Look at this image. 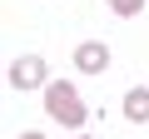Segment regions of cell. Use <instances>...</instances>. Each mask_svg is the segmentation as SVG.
I'll return each mask as SVG.
<instances>
[{"label": "cell", "instance_id": "cell-1", "mask_svg": "<svg viewBox=\"0 0 149 139\" xmlns=\"http://www.w3.org/2000/svg\"><path fill=\"white\" fill-rule=\"evenodd\" d=\"M45 114H50L55 124H65V129L80 134L85 119H90V104L80 99V90H74L70 80H50V85H45Z\"/></svg>", "mask_w": 149, "mask_h": 139}, {"label": "cell", "instance_id": "cell-2", "mask_svg": "<svg viewBox=\"0 0 149 139\" xmlns=\"http://www.w3.org/2000/svg\"><path fill=\"white\" fill-rule=\"evenodd\" d=\"M50 85V65L40 60V55H15V65H10V90H45Z\"/></svg>", "mask_w": 149, "mask_h": 139}, {"label": "cell", "instance_id": "cell-3", "mask_svg": "<svg viewBox=\"0 0 149 139\" xmlns=\"http://www.w3.org/2000/svg\"><path fill=\"white\" fill-rule=\"evenodd\" d=\"M74 70H80V75H104V70H109V45L104 40L74 45Z\"/></svg>", "mask_w": 149, "mask_h": 139}, {"label": "cell", "instance_id": "cell-4", "mask_svg": "<svg viewBox=\"0 0 149 139\" xmlns=\"http://www.w3.org/2000/svg\"><path fill=\"white\" fill-rule=\"evenodd\" d=\"M124 119L129 124H149V85H129L124 90Z\"/></svg>", "mask_w": 149, "mask_h": 139}, {"label": "cell", "instance_id": "cell-5", "mask_svg": "<svg viewBox=\"0 0 149 139\" xmlns=\"http://www.w3.org/2000/svg\"><path fill=\"white\" fill-rule=\"evenodd\" d=\"M109 10H114L119 20H134V15L144 10V0H109Z\"/></svg>", "mask_w": 149, "mask_h": 139}, {"label": "cell", "instance_id": "cell-6", "mask_svg": "<svg viewBox=\"0 0 149 139\" xmlns=\"http://www.w3.org/2000/svg\"><path fill=\"white\" fill-rule=\"evenodd\" d=\"M20 139H45V134H40V129H25V134H20Z\"/></svg>", "mask_w": 149, "mask_h": 139}, {"label": "cell", "instance_id": "cell-7", "mask_svg": "<svg viewBox=\"0 0 149 139\" xmlns=\"http://www.w3.org/2000/svg\"><path fill=\"white\" fill-rule=\"evenodd\" d=\"M74 139H95V134H74Z\"/></svg>", "mask_w": 149, "mask_h": 139}]
</instances>
